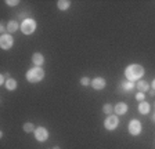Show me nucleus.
I'll return each mask as SVG.
<instances>
[{"mask_svg":"<svg viewBox=\"0 0 155 149\" xmlns=\"http://www.w3.org/2000/svg\"><path fill=\"white\" fill-rule=\"evenodd\" d=\"M6 3H7V4H8V6L14 7V6H17V4H18V3H19V2H18V0H14V2H11V0H7Z\"/></svg>","mask_w":155,"mask_h":149,"instance_id":"obj_21","label":"nucleus"},{"mask_svg":"<svg viewBox=\"0 0 155 149\" xmlns=\"http://www.w3.org/2000/svg\"><path fill=\"white\" fill-rule=\"evenodd\" d=\"M19 26H18V24L15 22V21H10L8 22V25H7V30H8L10 33H14L17 29H18Z\"/></svg>","mask_w":155,"mask_h":149,"instance_id":"obj_15","label":"nucleus"},{"mask_svg":"<svg viewBox=\"0 0 155 149\" xmlns=\"http://www.w3.org/2000/svg\"><path fill=\"white\" fill-rule=\"evenodd\" d=\"M122 88H123V91H132L133 88H134V83H132V81H123L122 83Z\"/></svg>","mask_w":155,"mask_h":149,"instance_id":"obj_16","label":"nucleus"},{"mask_svg":"<svg viewBox=\"0 0 155 149\" xmlns=\"http://www.w3.org/2000/svg\"><path fill=\"white\" fill-rule=\"evenodd\" d=\"M144 74V68L141 65H137V64H133V65H129L125 71V76L126 79L129 81H134V80H139Z\"/></svg>","mask_w":155,"mask_h":149,"instance_id":"obj_1","label":"nucleus"},{"mask_svg":"<svg viewBox=\"0 0 155 149\" xmlns=\"http://www.w3.org/2000/svg\"><path fill=\"white\" fill-rule=\"evenodd\" d=\"M35 137L39 142H45L48 138V131L46 128H43V127H38V128L35 130Z\"/></svg>","mask_w":155,"mask_h":149,"instance_id":"obj_7","label":"nucleus"},{"mask_svg":"<svg viewBox=\"0 0 155 149\" xmlns=\"http://www.w3.org/2000/svg\"><path fill=\"white\" fill-rule=\"evenodd\" d=\"M139 112L141 115H147L150 112V104L148 102H145V101H143V102H140L139 105Z\"/></svg>","mask_w":155,"mask_h":149,"instance_id":"obj_12","label":"nucleus"},{"mask_svg":"<svg viewBox=\"0 0 155 149\" xmlns=\"http://www.w3.org/2000/svg\"><path fill=\"white\" fill-rule=\"evenodd\" d=\"M129 133L132 135H139L141 133V123H140L139 120H132L129 123Z\"/></svg>","mask_w":155,"mask_h":149,"instance_id":"obj_6","label":"nucleus"},{"mask_svg":"<svg viewBox=\"0 0 155 149\" xmlns=\"http://www.w3.org/2000/svg\"><path fill=\"white\" fill-rule=\"evenodd\" d=\"M6 87H7V90H15L17 88V81L14 80V79H11V78H8L6 80Z\"/></svg>","mask_w":155,"mask_h":149,"instance_id":"obj_13","label":"nucleus"},{"mask_svg":"<svg viewBox=\"0 0 155 149\" xmlns=\"http://www.w3.org/2000/svg\"><path fill=\"white\" fill-rule=\"evenodd\" d=\"M152 90H155V79H154V81H152Z\"/></svg>","mask_w":155,"mask_h":149,"instance_id":"obj_24","label":"nucleus"},{"mask_svg":"<svg viewBox=\"0 0 155 149\" xmlns=\"http://www.w3.org/2000/svg\"><path fill=\"white\" fill-rule=\"evenodd\" d=\"M0 84H6V81H4V76H0Z\"/></svg>","mask_w":155,"mask_h":149,"instance_id":"obj_22","label":"nucleus"},{"mask_svg":"<svg viewBox=\"0 0 155 149\" xmlns=\"http://www.w3.org/2000/svg\"><path fill=\"white\" fill-rule=\"evenodd\" d=\"M114 110H115L116 115H125L126 112H127V105H126L125 102H119V104L115 105Z\"/></svg>","mask_w":155,"mask_h":149,"instance_id":"obj_9","label":"nucleus"},{"mask_svg":"<svg viewBox=\"0 0 155 149\" xmlns=\"http://www.w3.org/2000/svg\"><path fill=\"white\" fill-rule=\"evenodd\" d=\"M32 62L35 64V66H42L43 62H45V58H43V55L40 52H35L32 55Z\"/></svg>","mask_w":155,"mask_h":149,"instance_id":"obj_10","label":"nucleus"},{"mask_svg":"<svg viewBox=\"0 0 155 149\" xmlns=\"http://www.w3.org/2000/svg\"><path fill=\"white\" fill-rule=\"evenodd\" d=\"M69 6H71V3L68 0H60V2H57V7L60 10H68Z\"/></svg>","mask_w":155,"mask_h":149,"instance_id":"obj_14","label":"nucleus"},{"mask_svg":"<svg viewBox=\"0 0 155 149\" xmlns=\"http://www.w3.org/2000/svg\"><path fill=\"white\" fill-rule=\"evenodd\" d=\"M91 87L94 88V90H103L104 87H105V80H104L103 78H96L91 80Z\"/></svg>","mask_w":155,"mask_h":149,"instance_id":"obj_8","label":"nucleus"},{"mask_svg":"<svg viewBox=\"0 0 155 149\" xmlns=\"http://www.w3.org/2000/svg\"><path fill=\"white\" fill-rule=\"evenodd\" d=\"M81 84L82 86H89V84H90V79H89V78H83L81 80Z\"/></svg>","mask_w":155,"mask_h":149,"instance_id":"obj_19","label":"nucleus"},{"mask_svg":"<svg viewBox=\"0 0 155 149\" xmlns=\"http://www.w3.org/2000/svg\"><path fill=\"white\" fill-rule=\"evenodd\" d=\"M136 87H137V90H139L140 93H145V91L150 90V84L147 83V81H144V80L137 81V83H136Z\"/></svg>","mask_w":155,"mask_h":149,"instance_id":"obj_11","label":"nucleus"},{"mask_svg":"<svg viewBox=\"0 0 155 149\" xmlns=\"http://www.w3.org/2000/svg\"><path fill=\"white\" fill-rule=\"evenodd\" d=\"M14 44V39L13 36L8 35V33H6V35L2 36V39H0V46H2V49L3 50H8L11 49Z\"/></svg>","mask_w":155,"mask_h":149,"instance_id":"obj_5","label":"nucleus"},{"mask_svg":"<svg viewBox=\"0 0 155 149\" xmlns=\"http://www.w3.org/2000/svg\"><path fill=\"white\" fill-rule=\"evenodd\" d=\"M54 149H60V148H58V146H55V148H54Z\"/></svg>","mask_w":155,"mask_h":149,"instance_id":"obj_25","label":"nucleus"},{"mask_svg":"<svg viewBox=\"0 0 155 149\" xmlns=\"http://www.w3.org/2000/svg\"><path fill=\"white\" fill-rule=\"evenodd\" d=\"M103 112L104 113H107V115H112V105L105 104L104 105V108H103Z\"/></svg>","mask_w":155,"mask_h":149,"instance_id":"obj_18","label":"nucleus"},{"mask_svg":"<svg viewBox=\"0 0 155 149\" xmlns=\"http://www.w3.org/2000/svg\"><path fill=\"white\" fill-rule=\"evenodd\" d=\"M19 29L22 30V33H25V35H32L36 29L35 20H32V18H26V20H24L22 24H21V26H19Z\"/></svg>","mask_w":155,"mask_h":149,"instance_id":"obj_3","label":"nucleus"},{"mask_svg":"<svg viewBox=\"0 0 155 149\" xmlns=\"http://www.w3.org/2000/svg\"><path fill=\"white\" fill-rule=\"evenodd\" d=\"M43 78H45V71L40 66H35L26 72V80L29 83H38V81L43 80Z\"/></svg>","mask_w":155,"mask_h":149,"instance_id":"obj_2","label":"nucleus"},{"mask_svg":"<svg viewBox=\"0 0 155 149\" xmlns=\"http://www.w3.org/2000/svg\"><path fill=\"white\" fill-rule=\"evenodd\" d=\"M118 124H119V119H118V116H115V115H110V116L105 119V122H104L105 128L110 130V131L115 130L116 127H118Z\"/></svg>","mask_w":155,"mask_h":149,"instance_id":"obj_4","label":"nucleus"},{"mask_svg":"<svg viewBox=\"0 0 155 149\" xmlns=\"http://www.w3.org/2000/svg\"><path fill=\"white\" fill-rule=\"evenodd\" d=\"M144 97H145V95H144V93H139V94L136 95V100H137V101H140V102H143V100H144Z\"/></svg>","mask_w":155,"mask_h":149,"instance_id":"obj_20","label":"nucleus"},{"mask_svg":"<svg viewBox=\"0 0 155 149\" xmlns=\"http://www.w3.org/2000/svg\"><path fill=\"white\" fill-rule=\"evenodd\" d=\"M24 131H26V133H32V131H35V126H33L32 123H25L24 124Z\"/></svg>","mask_w":155,"mask_h":149,"instance_id":"obj_17","label":"nucleus"},{"mask_svg":"<svg viewBox=\"0 0 155 149\" xmlns=\"http://www.w3.org/2000/svg\"><path fill=\"white\" fill-rule=\"evenodd\" d=\"M150 95H155V90H151V91H150Z\"/></svg>","mask_w":155,"mask_h":149,"instance_id":"obj_23","label":"nucleus"}]
</instances>
